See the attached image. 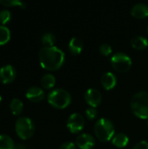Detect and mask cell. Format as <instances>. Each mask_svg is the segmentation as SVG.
<instances>
[{"instance_id":"cb8c5ba5","label":"cell","mask_w":148,"mask_h":149,"mask_svg":"<svg viewBox=\"0 0 148 149\" xmlns=\"http://www.w3.org/2000/svg\"><path fill=\"white\" fill-rule=\"evenodd\" d=\"M112 46L108 44V43H103L100 45L99 46V52L101 54L105 55V56H108L112 53Z\"/></svg>"},{"instance_id":"ffe728a7","label":"cell","mask_w":148,"mask_h":149,"mask_svg":"<svg viewBox=\"0 0 148 149\" xmlns=\"http://www.w3.org/2000/svg\"><path fill=\"white\" fill-rule=\"evenodd\" d=\"M10 38V31L5 25H0V45H5Z\"/></svg>"},{"instance_id":"4fadbf2b","label":"cell","mask_w":148,"mask_h":149,"mask_svg":"<svg viewBox=\"0 0 148 149\" xmlns=\"http://www.w3.org/2000/svg\"><path fill=\"white\" fill-rule=\"evenodd\" d=\"M131 14L137 18H143L148 16V5L144 3H135L131 9Z\"/></svg>"},{"instance_id":"6da1fadb","label":"cell","mask_w":148,"mask_h":149,"mask_svg":"<svg viewBox=\"0 0 148 149\" xmlns=\"http://www.w3.org/2000/svg\"><path fill=\"white\" fill-rule=\"evenodd\" d=\"M41 66L49 71L60 68L65 62V52L57 46H44L38 52Z\"/></svg>"},{"instance_id":"ac0fdd59","label":"cell","mask_w":148,"mask_h":149,"mask_svg":"<svg viewBox=\"0 0 148 149\" xmlns=\"http://www.w3.org/2000/svg\"><path fill=\"white\" fill-rule=\"evenodd\" d=\"M15 143L7 134H0V149H14Z\"/></svg>"},{"instance_id":"83f0119b","label":"cell","mask_w":148,"mask_h":149,"mask_svg":"<svg viewBox=\"0 0 148 149\" xmlns=\"http://www.w3.org/2000/svg\"><path fill=\"white\" fill-rule=\"evenodd\" d=\"M14 149H26V147L21 143H18V144H16L15 145V148Z\"/></svg>"},{"instance_id":"52a82bcc","label":"cell","mask_w":148,"mask_h":149,"mask_svg":"<svg viewBox=\"0 0 148 149\" xmlns=\"http://www.w3.org/2000/svg\"><path fill=\"white\" fill-rule=\"evenodd\" d=\"M66 126L71 133L72 134L79 133L84 128L85 119L82 116V114L79 113H73L69 116L66 122Z\"/></svg>"},{"instance_id":"d6986e66","label":"cell","mask_w":148,"mask_h":149,"mask_svg":"<svg viewBox=\"0 0 148 149\" xmlns=\"http://www.w3.org/2000/svg\"><path fill=\"white\" fill-rule=\"evenodd\" d=\"M41 85L45 89H51L55 86L56 83V79L55 77L51 74V73H46L44 74L42 79H41Z\"/></svg>"},{"instance_id":"d4e9b609","label":"cell","mask_w":148,"mask_h":149,"mask_svg":"<svg viewBox=\"0 0 148 149\" xmlns=\"http://www.w3.org/2000/svg\"><path fill=\"white\" fill-rule=\"evenodd\" d=\"M97 114H98V113H97V110H96L95 107H90L87 108L86 111H85V116H86V118L89 119V120H92V119L96 118Z\"/></svg>"},{"instance_id":"e0dca14e","label":"cell","mask_w":148,"mask_h":149,"mask_svg":"<svg viewBox=\"0 0 148 149\" xmlns=\"http://www.w3.org/2000/svg\"><path fill=\"white\" fill-rule=\"evenodd\" d=\"M23 108H24L23 102L19 99L14 98L11 100V101L10 103V109L14 115L21 114L23 112Z\"/></svg>"},{"instance_id":"44dd1931","label":"cell","mask_w":148,"mask_h":149,"mask_svg":"<svg viewBox=\"0 0 148 149\" xmlns=\"http://www.w3.org/2000/svg\"><path fill=\"white\" fill-rule=\"evenodd\" d=\"M41 41L44 46H54V44L56 41V37L51 32H46L42 36Z\"/></svg>"},{"instance_id":"30bf717a","label":"cell","mask_w":148,"mask_h":149,"mask_svg":"<svg viewBox=\"0 0 148 149\" xmlns=\"http://www.w3.org/2000/svg\"><path fill=\"white\" fill-rule=\"evenodd\" d=\"M76 145L80 149H92L95 145V139L92 134H81L76 138Z\"/></svg>"},{"instance_id":"3957f363","label":"cell","mask_w":148,"mask_h":149,"mask_svg":"<svg viewBox=\"0 0 148 149\" xmlns=\"http://www.w3.org/2000/svg\"><path fill=\"white\" fill-rule=\"evenodd\" d=\"M94 133L100 141H108L114 136V125L110 120L100 118L94 125Z\"/></svg>"},{"instance_id":"7a4b0ae2","label":"cell","mask_w":148,"mask_h":149,"mask_svg":"<svg viewBox=\"0 0 148 149\" xmlns=\"http://www.w3.org/2000/svg\"><path fill=\"white\" fill-rule=\"evenodd\" d=\"M132 112L140 119H148V92L135 93L131 100Z\"/></svg>"},{"instance_id":"603a6c76","label":"cell","mask_w":148,"mask_h":149,"mask_svg":"<svg viewBox=\"0 0 148 149\" xmlns=\"http://www.w3.org/2000/svg\"><path fill=\"white\" fill-rule=\"evenodd\" d=\"M11 18V14L10 12V10L3 9L2 10H0V23L2 24V25H4L5 24H7Z\"/></svg>"},{"instance_id":"ba28073f","label":"cell","mask_w":148,"mask_h":149,"mask_svg":"<svg viewBox=\"0 0 148 149\" xmlns=\"http://www.w3.org/2000/svg\"><path fill=\"white\" fill-rule=\"evenodd\" d=\"M85 100L91 107H96L101 103L102 94L98 89L92 87L87 89V91L85 92Z\"/></svg>"},{"instance_id":"5bb4252c","label":"cell","mask_w":148,"mask_h":149,"mask_svg":"<svg viewBox=\"0 0 148 149\" xmlns=\"http://www.w3.org/2000/svg\"><path fill=\"white\" fill-rule=\"evenodd\" d=\"M83 47H84L83 40L81 38H78V37H73L69 41L68 48H69L70 52H72L73 54H79V53H80L81 51L83 50Z\"/></svg>"},{"instance_id":"2e32d148","label":"cell","mask_w":148,"mask_h":149,"mask_svg":"<svg viewBox=\"0 0 148 149\" xmlns=\"http://www.w3.org/2000/svg\"><path fill=\"white\" fill-rule=\"evenodd\" d=\"M131 45L136 50L145 49L148 45V39L143 36H135L131 39Z\"/></svg>"},{"instance_id":"f546056e","label":"cell","mask_w":148,"mask_h":149,"mask_svg":"<svg viewBox=\"0 0 148 149\" xmlns=\"http://www.w3.org/2000/svg\"><path fill=\"white\" fill-rule=\"evenodd\" d=\"M147 127H148V119L147 120Z\"/></svg>"},{"instance_id":"7c38bea8","label":"cell","mask_w":148,"mask_h":149,"mask_svg":"<svg viewBox=\"0 0 148 149\" xmlns=\"http://www.w3.org/2000/svg\"><path fill=\"white\" fill-rule=\"evenodd\" d=\"M101 84L103 87L106 90L113 88L117 84V78L115 74L111 72H105L101 77Z\"/></svg>"},{"instance_id":"4316f807","label":"cell","mask_w":148,"mask_h":149,"mask_svg":"<svg viewBox=\"0 0 148 149\" xmlns=\"http://www.w3.org/2000/svg\"><path fill=\"white\" fill-rule=\"evenodd\" d=\"M133 149H148V142L146 141H141L134 146Z\"/></svg>"},{"instance_id":"9c48e42d","label":"cell","mask_w":148,"mask_h":149,"mask_svg":"<svg viewBox=\"0 0 148 149\" xmlns=\"http://www.w3.org/2000/svg\"><path fill=\"white\" fill-rule=\"evenodd\" d=\"M17 75L16 69L11 65H5L0 68V81L3 84L12 82Z\"/></svg>"},{"instance_id":"f1b7e54d","label":"cell","mask_w":148,"mask_h":149,"mask_svg":"<svg viewBox=\"0 0 148 149\" xmlns=\"http://www.w3.org/2000/svg\"><path fill=\"white\" fill-rule=\"evenodd\" d=\"M1 101H2V97H1V95H0V103H1Z\"/></svg>"},{"instance_id":"277c9868","label":"cell","mask_w":148,"mask_h":149,"mask_svg":"<svg viewBox=\"0 0 148 149\" xmlns=\"http://www.w3.org/2000/svg\"><path fill=\"white\" fill-rule=\"evenodd\" d=\"M47 100L52 107L62 109L69 106L72 101V96L65 89L56 88L48 93Z\"/></svg>"},{"instance_id":"8992f818","label":"cell","mask_w":148,"mask_h":149,"mask_svg":"<svg viewBox=\"0 0 148 149\" xmlns=\"http://www.w3.org/2000/svg\"><path fill=\"white\" fill-rule=\"evenodd\" d=\"M111 64L116 71L120 72H126L132 66V58L126 53L120 52L112 56Z\"/></svg>"},{"instance_id":"7402d4cb","label":"cell","mask_w":148,"mask_h":149,"mask_svg":"<svg viewBox=\"0 0 148 149\" xmlns=\"http://www.w3.org/2000/svg\"><path fill=\"white\" fill-rule=\"evenodd\" d=\"M0 3L7 7H13V6H19L21 8L26 7V3L19 0H0Z\"/></svg>"},{"instance_id":"5b68a950","label":"cell","mask_w":148,"mask_h":149,"mask_svg":"<svg viewBox=\"0 0 148 149\" xmlns=\"http://www.w3.org/2000/svg\"><path fill=\"white\" fill-rule=\"evenodd\" d=\"M15 130L19 138L22 140H28L33 135L35 126L29 117H20L16 120Z\"/></svg>"},{"instance_id":"4dcf8cb0","label":"cell","mask_w":148,"mask_h":149,"mask_svg":"<svg viewBox=\"0 0 148 149\" xmlns=\"http://www.w3.org/2000/svg\"><path fill=\"white\" fill-rule=\"evenodd\" d=\"M147 32H148V27H147Z\"/></svg>"},{"instance_id":"9a60e30c","label":"cell","mask_w":148,"mask_h":149,"mask_svg":"<svg viewBox=\"0 0 148 149\" xmlns=\"http://www.w3.org/2000/svg\"><path fill=\"white\" fill-rule=\"evenodd\" d=\"M129 138L124 133H118L114 134L112 139V143L117 148H124L128 144Z\"/></svg>"},{"instance_id":"484cf974","label":"cell","mask_w":148,"mask_h":149,"mask_svg":"<svg viewBox=\"0 0 148 149\" xmlns=\"http://www.w3.org/2000/svg\"><path fill=\"white\" fill-rule=\"evenodd\" d=\"M58 149H76V145L73 142L71 141H66L64 142Z\"/></svg>"},{"instance_id":"8fae6325","label":"cell","mask_w":148,"mask_h":149,"mask_svg":"<svg viewBox=\"0 0 148 149\" xmlns=\"http://www.w3.org/2000/svg\"><path fill=\"white\" fill-rule=\"evenodd\" d=\"M26 98L32 102H39L44 100V93L42 88L38 86H31L25 93Z\"/></svg>"}]
</instances>
